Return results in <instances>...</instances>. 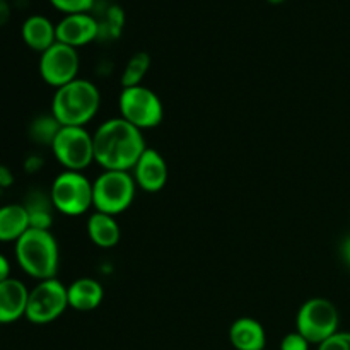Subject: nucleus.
<instances>
[{
    "label": "nucleus",
    "mask_w": 350,
    "mask_h": 350,
    "mask_svg": "<svg viewBox=\"0 0 350 350\" xmlns=\"http://www.w3.org/2000/svg\"><path fill=\"white\" fill-rule=\"evenodd\" d=\"M94 163L103 171H132L147 149L144 132L122 116L103 122L92 133Z\"/></svg>",
    "instance_id": "f257e3e1"
},
{
    "label": "nucleus",
    "mask_w": 350,
    "mask_h": 350,
    "mask_svg": "<svg viewBox=\"0 0 350 350\" xmlns=\"http://www.w3.org/2000/svg\"><path fill=\"white\" fill-rule=\"evenodd\" d=\"M101 108V92L89 79L75 81L55 89L51 115L62 126H85Z\"/></svg>",
    "instance_id": "f03ea898"
},
{
    "label": "nucleus",
    "mask_w": 350,
    "mask_h": 350,
    "mask_svg": "<svg viewBox=\"0 0 350 350\" xmlns=\"http://www.w3.org/2000/svg\"><path fill=\"white\" fill-rule=\"evenodd\" d=\"M14 253L21 270L38 282L57 277L60 248L51 231L29 228L14 243Z\"/></svg>",
    "instance_id": "7ed1b4c3"
},
{
    "label": "nucleus",
    "mask_w": 350,
    "mask_h": 350,
    "mask_svg": "<svg viewBox=\"0 0 350 350\" xmlns=\"http://www.w3.org/2000/svg\"><path fill=\"white\" fill-rule=\"evenodd\" d=\"M137 190L130 171H103L92 181V208L116 217L129 211Z\"/></svg>",
    "instance_id": "20e7f679"
},
{
    "label": "nucleus",
    "mask_w": 350,
    "mask_h": 350,
    "mask_svg": "<svg viewBox=\"0 0 350 350\" xmlns=\"http://www.w3.org/2000/svg\"><path fill=\"white\" fill-rule=\"evenodd\" d=\"M340 327V313L327 297H311L304 301L296 314V332H299L311 345H320Z\"/></svg>",
    "instance_id": "39448f33"
},
{
    "label": "nucleus",
    "mask_w": 350,
    "mask_h": 350,
    "mask_svg": "<svg viewBox=\"0 0 350 350\" xmlns=\"http://www.w3.org/2000/svg\"><path fill=\"white\" fill-rule=\"evenodd\" d=\"M55 211L67 217H79L92 208V181L79 171H62L50 187Z\"/></svg>",
    "instance_id": "423d86ee"
},
{
    "label": "nucleus",
    "mask_w": 350,
    "mask_h": 350,
    "mask_svg": "<svg viewBox=\"0 0 350 350\" xmlns=\"http://www.w3.org/2000/svg\"><path fill=\"white\" fill-rule=\"evenodd\" d=\"M120 116L139 130L156 129L164 120V105L147 85L123 88L118 98Z\"/></svg>",
    "instance_id": "0eeeda50"
},
{
    "label": "nucleus",
    "mask_w": 350,
    "mask_h": 350,
    "mask_svg": "<svg viewBox=\"0 0 350 350\" xmlns=\"http://www.w3.org/2000/svg\"><path fill=\"white\" fill-rule=\"evenodd\" d=\"M50 149L65 171L84 173L94 163V140L85 126H60Z\"/></svg>",
    "instance_id": "6e6552de"
},
{
    "label": "nucleus",
    "mask_w": 350,
    "mask_h": 350,
    "mask_svg": "<svg viewBox=\"0 0 350 350\" xmlns=\"http://www.w3.org/2000/svg\"><path fill=\"white\" fill-rule=\"evenodd\" d=\"M68 308L67 286L57 277L40 280L29 289L26 320L33 325H48L62 317Z\"/></svg>",
    "instance_id": "1a4fd4ad"
},
{
    "label": "nucleus",
    "mask_w": 350,
    "mask_h": 350,
    "mask_svg": "<svg viewBox=\"0 0 350 350\" xmlns=\"http://www.w3.org/2000/svg\"><path fill=\"white\" fill-rule=\"evenodd\" d=\"M79 68H81V57L77 50L60 41L40 53L38 70H40L41 79L44 84L55 89L75 81L79 77Z\"/></svg>",
    "instance_id": "9d476101"
},
{
    "label": "nucleus",
    "mask_w": 350,
    "mask_h": 350,
    "mask_svg": "<svg viewBox=\"0 0 350 350\" xmlns=\"http://www.w3.org/2000/svg\"><path fill=\"white\" fill-rule=\"evenodd\" d=\"M130 173H132L139 190L146 191V193H159L167 183L170 167L159 150L147 147Z\"/></svg>",
    "instance_id": "9b49d317"
},
{
    "label": "nucleus",
    "mask_w": 350,
    "mask_h": 350,
    "mask_svg": "<svg viewBox=\"0 0 350 350\" xmlns=\"http://www.w3.org/2000/svg\"><path fill=\"white\" fill-rule=\"evenodd\" d=\"M99 38V23L92 14H65L57 23V41L72 48H81Z\"/></svg>",
    "instance_id": "f8f14e48"
},
{
    "label": "nucleus",
    "mask_w": 350,
    "mask_h": 350,
    "mask_svg": "<svg viewBox=\"0 0 350 350\" xmlns=\"http://www.w3.org/2000/svg\"><path fill=\"white\" fill-rule=\"evenodd\" d=\"M29 289L21 280L10 279L0 282V325L16 323L26 317Z\"/></svg>",
    "instance_id": "ddd939ff"
},
{
    "label": "nucleus",
    "mask_w": 350,
    "mask_h": 350,
    "mask_svg": "<svg viewBox=\"0 0 350 350\" xmlns=\"http://www.w3.org/2000/svg\"><path fill=\"white\" fill-rule=\"evenodd\" d=\"M68 308L81 313H89V311L98 310L99 304L105 299V289L99 280L92 277H81L75 279L67 286Z\"/></svg>",
    "instance_id": "4468645a"
},
{
    "label": "nucleus",
    "mask_w": 350,
    "mask_h": 350,
    "mask_svg": "<svg viewBox=\"0 0 350 350\" xmlns=\"http://www.w3.org/2000/svg\"><path fill=\"white\" fill-rule=\"evenodd\" d=\"M85 232L89 241L101 250H111L122 239V228L115 215L105 212H91L85 222Z\"/></svg>",
    "instance_id": "2eb2a0df"
},
{
    "label": "nucleus",
    "mask_w": 350,
    "mask_h": 350,
    "mask_svg": "<svg viewBox=\"0 0 350 350\" xmlns=\"http://www.w3.org/2000/svg\"><path fill=\"white\" fill-rule=\"evenodd\" d=\"M229 342L234 350H265V328L255 318H238L229 327Z\"/></svg>",
    "instance_id": "dca6fc26"
},
{
    "label": "nucleus",
    "mask_w": 350,
    "mask_h": 350,
    "mask_svg": "<svg viewBox=\"0 0 350 350\" xmlns=\"http://www.w3.org/2000/svg\"><path fill=\"white\" fill-rule=\"evenodd\" d=\"M21 36L31 50L43 53L51 44L57 43V24L51 23L46 16L33 14L23 23Z\"/></svg>",
    "instance_id": "f3484780"
},
{
    "label": "nucleus",
    "mask_w": 350,
    "mask_h": 350,
    "mask_svg": "<svg viewBox=\"0 0 350 350\" xmlns=\"http://www.w3.org/2000/svg\"><path fill=\"white\" fill-rule=\"evenodd\" d=\"M29 229V214L23 204L0 207V243H16Z\"/></svg>",
    "instance_id": "a211bd4d"
},
{
    "label": "nucleus",
    "mask_w": 350,
    "mask_h": 350,
    "mask_svg": "<svg viewBox=\"0 0 350 350\" xmlns=\"http://www.w3.org/2000/svg\"><path fill=\"white\" fill-rule=\"evenodd\" d=\"M150 68V55L146 51H137L129 62L125 64V68L122 72V85L123 88H133V85H142L147 72Z\"/></svg>",
    "instance_id": "6ab92c4d"
},
{
    "label": "nucleus",
    "mask_w": 350,
    "mask_h": 350,
    "mask_svg": "<svg viewBox=\"0 0 350 350\" xmlns=\"http://www.w3.org/2000/svg\"><path fill=\"white\" fill-rule=\"evenodd\" d=\"M60 126L62 125L55 120L51 113L50 115L36 116L29 125V137L36 144H41V146H51Z\"/></svg>",
    "instance_id": "aec40b11"
},
{
    "label": "nucleus",
    "mask_w": 350,
    "mask_h": 350,
    "mask_svg": "<svg viewBox=\"0 0 350 350\" xmlns=\"http://www.w3.org/2000/svg\"><path fill=\"white\" fill-rule=\"evenodd\" d=\"M51 5L64 14L89 12L96 0H50Z\"/></svg>",
    "instance_id": "412c9836"
},
{
    "label": "nucleus",
    "mask_w": 350,
    "mask_h": 350,
    "mask_svg": "<svg viewBox=\"0 0 350 350\" xmlns=\"http://www.w3.org/2000/svg\"><path fill=\"white\" fill-rule=\"evenodd\" d=\"M311 344L299 334V332H291L280 340L279 350H310Z\"/></svg>",
    "instance_id": "4be33fe9"
},
{
    "label": "nucleus",
    "mask_w": 350,
    "mask_h": 350,
    "mask_svg": "<svg viewBox=\"0 0 350 350\" xmlns=\"http://www.w3.org/2000/svg\"><path fill=\"white\" fill-rule=\"evenodd\" d=\"M318 350H350V332H338L318 345Z\"/></svg>",
    "instance_id": "5701e85b"
},
{
    "label": "nucleus",
    "mask_w": 350,
    "mask_h": 350,
    "mask_svg": "<svg viewBox=\"0 0 350 350\" xmlns=\"http://www.w3.org/2000/svg\"><path fill=\"white\" fill-rule=\"evenodd\" d=\"M7 279H10V263L7 256L0 253V282Z\"/></svg>",
    "instance_id": "b1692460"
},
{
    "label": "nucleus",
    "mask_w": 350,
    "mask_h": 350,
    "mask_svg": "<svg viewBox=\"0 0 350 350\" xmlns=\"http://www.w3.org/2000/svg\"><path fill=\"white\" fill-rule=\"evenodd\" d=\"M12 183H14V176H12V173H10L9 167L0 166V187L7 188V187H10Z\"/></svg>",
    "instance_id": "393cba45"
},
{
    "label": "nucleus",
    "mask_w": 350,
    "mask_h": 350,
    "mask_svg": "<svg viewBox=\"0 0 350 350\" xmlns=\"http://www.w3.org/2000/svg\"><path fill=\"white\" fill-rule=\"evenodd\" d=\"M340 255H342V260L345 262V265H347L350 269V236H349V238H345L344 241H342Z\"/></svg>",
    "instance_id": "a878e982"
},
{
    "label": "nucleus",
    "mask_w": 350,
    "mask_h": 350,
    "mask_svg": "<svg viewBox=\"0 0 350 350\" xmlns=\"http://www.w3.org/2000/svg\"><path fill=\"white\" fill-rule=\"evenodd\" d=\"M10 17V5L7 0H0V26L5 24Z\"/></svg>",
    "instance_id": "bb28decb"
},
{
    "label": "nucleus",
    "mask_w": 350,
    "mask_h": 350,
    "mask_svg": "<svg viewBox=\"0 0 350 350\" xmlns=\"http://www.w3.org/2000/svg\"><path fill=\"white\" fill-rule=\"evenodd\" d=\"M31 164H33V171H36L38 167L43 166V161H41V157H38V156H31L29 159L26 161V170L27 171L31 170Z\"/></svg>",
    "instance_id": "cd10ccee"
},
{
    "label": "nucleus",
    "mask_w": 350,
    "mask_h": 350,
    "mask_svg": "<svg viewBox=\"0 0 350 350\" xmlns=\"http://www.w3.org/2000/svg\"><path fill=\"white\" fill-rule=\"evenodd\" d=\"M267 2L273 3V5H277V3H282V2H286V0H267Z\"/></svg>",
    "instance_id": "c85d7f7f"
}]
</instances>
